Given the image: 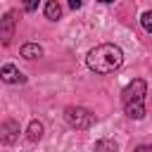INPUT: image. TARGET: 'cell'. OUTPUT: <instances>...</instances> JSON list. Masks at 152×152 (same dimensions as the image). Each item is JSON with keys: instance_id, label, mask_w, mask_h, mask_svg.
Listing matches in <instances>:
<instances>
[{"instance_id": "cell-1", "label": "cell", "mask_w": 152, "mask_h": 152, "mask_svg": "<svg viewBox=\"0 0 152 152\" xmlns=\"http://www.w3.org/2000/svg\"><path fill=\"white\" fill-rule=\"evenodd\" d=\"M121 62H124V52L119 45L112 43H102L88 52V66L97 74H112L121 66Z\"/></svg>"}, {"instance_id": "cell-2", "label": "cell", "mask_w": 152, "mask_h": 152, "mask_svg": "<svg viewBox=\"0 0 152 152\" xmlns=\"http://www.w3.org/2000/svg\"><path fill=\"white\" fill-rule=\"evenodd\" d=\"M64 119L69 121V126L78 128V131H86L95 124V114L86 107H66L64 109Z\"/></svg>"}, {"instance_id": "cell-3", "label": "cell", "mask_w": 152, "mask_h": 152, "mask_svg": "<svg viewBox=\"0 0 152 152\" xmlns=\"http://www.w3.org/2000/svg\"><path fill=\"white\" fill-rule=\"evenodd\" d=\"M145 93H147V83H145L142 78H135V81H131V83L121 90V102H124V104L142 102V100H145Z\"/></svg>"}, {"instance_id": "cell-4", "label": "cell", "mask_w": 152, "mask_h": 152, "mask_svg": "<svg viewBox=\"0 0 152 152\" xmlns=\"http://www.w3.org/2000/svg\"><path fill=\"white\" fill-rule=\"evenodd\" d=\"M14 26H17V12H7L0 19V38H2L5 45L14 38Z\"/></svg>"}, {"instance_id": "cell-5", "label": "cell", "mask_w": 152, "mask_h": 152, "mask_svg": "<svg viewBox=\"0 0 152 152\" xmlns=\"http://www.w3.org/2000/svg\"><path fill=\"white\" fill-rule=\"evenodd\" d=\"M19 138V124L17 121H5V124H0V142H5V145H12L14 140Z\"/></svg>"}, {"instance_id": "cell-6", "label": "cell", "mask_w": 152, "mask_h": 152, "mask_svg": "<svg viewBox=\"0 0 152 152\" xmlns=\"http://www.w3.org/2000/svg\"><path fill=\"white\" fill-rule=\"evenodd\" d=\"M0 78H2L5 83H21V81H24V74H21L14 64H5V66L0 69Z\"/></svg>"}, {"instance_id": "cell-7", "label": "cell", "mask_w": 152, "mask_h": 152, "mask_svg": "<svg viewBox=\"0 0 152 152\" xmlns=\"http://www.w3.org/2000/svg\"><path fill=\"white\" fill-rule=\"evenodd\" d=\"M40 55H43V48H40L38 43H24V45H21V57L36 59V57H40Z\"/></svg>"}, {"instance_id": "cell-8", "label": "cell", "mask_w": 152, "mask_h": 152, "mask_svg": "<svg viewBox=\"0 0 152 152\" xmlns=\"http://www.w3.org/2000/svg\"><path fill=\"white\" fill-rule=\"evenodd\" d=\"M124 109H126V114H128L131 119H142V116H145V104H142V102H131V104H124Z\"/></svg>"}, {"instance_id": "cell-9", "label": "cell", "mask_w": 152, "mask_h": 152, "mask_svg": "<svg viewBox=\"0 0 152 152\" xmlns=\"http://www.w3.org/2000/svg\"><path fill=\"white\" fill-rule=\"evenodd\" d=\"M59 14H62L59 2H57V0H48V5H45V17L55 21V19H59Z\"/></svg>"}, {"instance_id": "cell-10", "label": "cell", "mask_w": 152, "mask_h": 152, "mask_svg": "<svg viewBox=\"0 0 152 152\" xmlns=\"http://www.w3.org/2000/svg\"><path fill=\"white\" fill-rule=\"evenodd\" d=\"M40 138H43V124L33 119V121L28 124V140L36 142V140H40Z\"/></svg>"}, {"instance_id": "cell-11", "label": "cell", "mask_w": 152, "mask_h": 152, "mask_svg": "<svg viewBox=\"0 0 152 152\" xmlns=\"http://www.w3.org/2000/svg\"><path fill=\"white\" fill-rule=\"evenodd\" d=\"M140 24H142V28H145L147 33H152V12H142Z\"/></svg>"}, {"instance_id": "cell-12", "label": "cell", "mask_w": 152, "mask_h": 152, "mask_svg": "<svg viewBox=\"0 0 152 152\" xmlns=\"http://www.w3.org/2000/svg\"><path fill=\"white\" fill-rule=\"evenodd\" d=\"M36 7H38V0H24V10L26 12H33Z\"/></svg>"}, {"instance_id": "cell-13", "label": "cell", "mask_w": 152, "mask_h": 152, "mask_svg": "<svg viewBox=\"0 0 152 152\" xmlns=\"http://www.w3.org/2000/svg\"><path fill=\"white\" fill-rule=\"evenodd\" d=\"M69 7H71V10H78V7H81V0H69Z\"/></svg>"}, {"instance_id": "cell-14", "label": "cell", "mask_w": 152, "mask_h": 152, "mask_svg": "<svg viewBox=\"0 0 152 152\" xmlns=\"http://www.w3.org/2000/svg\"><path fill=\"white\" fill-rule=\"evenodd\" d=\"M100 2H112V0H100Z\"/></svg>"}]
</instances>
